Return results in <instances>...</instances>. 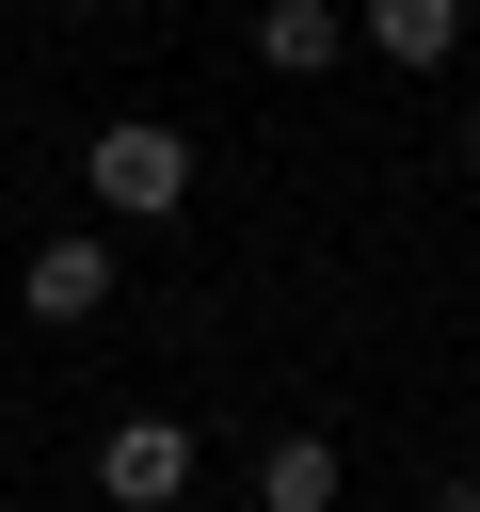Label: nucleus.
<instances>
[{
    "mask_svg": "<svg viewBox=\"0 0 480 512\" xmlns=\"http://www.w3.org/2000/svg\"><path fill=\"white\" fill-rule=\"evenodd\" d=\"M80 176H96V208H112V224H160V208H192V144H176L160 112L96 128V144H80Z\"/></svg>",
    "mask_w": 480,
    "mask_h": 512,
    "instance_id": "1",
    "label": "nucleus"
},
{
    "mask_svg": "<svg viewBox=\"0 0 480 512\" xmlns=\"http://www.w3.org/2000/svg\"><path fill=\"white\" fill-rule=\"evenodd\" d=\"M96 496H112V512H176V496H192V432H176V416H112V432H96Z\"/></svg>",
    "mask_w": 480,
    "mask_h": 512,
    "instance_id": "2",
    "label": "nucleus"
},
{
    "mask_svg": "<svg viewBox=\"0 0 480 512\" xmlns=\"http://www.w3.org/2000/svg\"><path fill=\"white\" fill-rule=\"evenodd\" d=\"M16 288H32V320H96V304H112V240H96V224H64V240H32V272H16Z\"/></svg>",
    "mask_w": 480,
    "mask_h": 512,
    "instance_id": "3",
    "label": "nucleus"
},
{
    "mask_svg": "<svg viewBox=\"0 0 480 512\" xmlns=\"http://www.w3.org/2000/svg\"><path fill=\"white\" fill-rule=\"evenodd\" d=\"M352 48H384V64L432 80V64L464 48V0H352Z\"/></svg>",
    "mask_w": 480,
    "mask_h": 512,
    "instance_id": "4",
    "label": "nucleus"
},
{
    "mask_svg": "<svg viewBox=\"0 0 480 512\" xmlns=\"http://www.w3.org/2000/svg\"><path fill=\"white\" fill-rule=\"evenodd\" d=\"M336 48H352V16H336V0H256V64H272V80H320Z\"/></svg>",
    "mask_w": 480,
    "mask_h": 512,
    "instance_id": "5",
    "label": "nucleus"
},
{
    "mask_svg": "<svg viewBox=\"0 0 480 512\" xmlns=\"http://www.w3.org/2000/svg\"><path fill=\"white\" fill-rule=\"evenodd\" d=\"M256 512H336V448H320V432H272V464H256Z\"/></svg>",
    "mask_w": 480,
    "mask_h": 512,
    "instance_id": "6",
    "label": "nucleus"
},
{
    "mask_svg": "<svg viewBox=\"0 0 480 512\" xmlns=\"http://www.w3.org/2000/svg\"><path fill=\"white\" fill-rule=\"evenodd\" d=\"M432 512H480V480H448V496H432Z\"/></svg>",
    "mask_w": 480,
    "mask_h": 512,
    "instance_id": "7",
    "label": "nucleus"
},
{
    "mask_svg": "<svg viewBox=\"0 0 480 512\" xmlns=\"http://www.w3.org/2000/svg\"><path fill=\"white\" fill-rule=\"evenodd\" d=\"M464 160H480V112H464Z\"/></svg>",
    "mask_w": 480,
    "mask_h": 512,
    "instance_id": "8",
    "label": "nucleus"
}]
</instances>
